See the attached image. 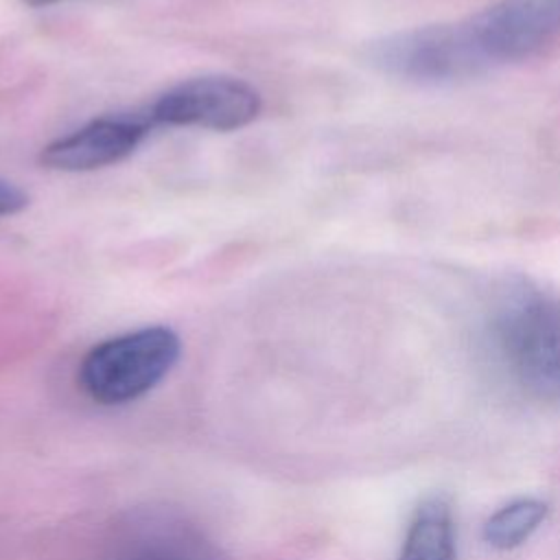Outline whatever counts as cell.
<instances>
[{
  "label": "cell",
  "instance_id": "6da1fadb",
  "mask_svg": "<svg viewBox=\"0 0 560 560\" xmlns=\"http://www.w3.org/2000/svg\"><path fill=\"white\" fill-rule=\"evenodd\" d=\"M490 337L516 387L536 402L560 405V300L516 284L490 313Z\"/></svg>",
  "mask_w": 560,
  "mask_h": 560
},
{
  "label": "cell",
  "instance_id": "7a4b0ae2",
  "mask_svg": "<svg viewBox=\"0 0 560 560\" xmlns=\"http://www.w3.org/2000/svg\"><path fill=\"white\" fill-rule=\"evenodd\" d=\"M179 352L175 330L144 326L96 343L79 365V385L98 405H125L164 381Z\"/></svg>",
  "mask_w": 560,
  "mask_h": 560
},
{
  "label": "cell",
  "instance_id": "3957f363",
  "mask_svg": "<svg viewBox=\"0 0 560 560\" xmlns=\"http://www.w3.org/2000/svg\"><path fill=\"white\" fill-rule=\"evenodd\" d=\"M462 26L479 72L536 57L560 37V0H494Z\"/></svg>",
  "mask_w": 560,
  "mask_h": 560
},
{
  "label": "cell",
  "instance_id": "277c9868",
  "mask_svg": "<svg viewBox=\"0 0 560 560\" xmlns=\"http://www.w3.org/2000/svg\"><path fill=\"white\" fill-rule=\"evenodd\" d=\"M258 90L234 77H197L166 90L147 112L153 125L234 131L258 118Z\"/></svg>",
  "mask_w": 560,
  "mask_h": 560
},
{
  "label": "cell",
  "instance_id": "5b68a950",
  "mask_svg": "<svg viewBox=\"0 0 560 560\" xmlns=\"http://www.w3.org/2000/svg\"><path fill=\"white\" fill-rule=\"evenodd\" d=\"M153 127L151 118L118 114L96 118L81 129L52 140L39 153V162L52 171H94L129 158Z\"/></svg>",
  "mask_w": 560,
  "mask_h": 560
},
{
  "label": "cell",
  "instance_id": "8992f818",
  "mask_svg": "<svg viewBox=\"0 0 560 560\" xmlns=\"http://www.w3.org/2000/svg\"><path fill=\"white\" fill-rule=\"evenodd\" d=\"M457 532L451 503L431 494L418 503L407 525L398 560H455Z\"/></svg>",
  "mask_w": 560,
  "mask_h": 560
},
{
  "label": "cell",
  "instance_id": "52a82bcc",
  "mask_svg": "<svg viewBox=\"0 0 560 560\" xmlns=\"http://www.w3.org/2000/svg\"><path fill=\"white\" fill-rule=\"evenodd\" d=\"M549 503L538 497H518L494 510L481 529L483 540L499 551L516 549L545 523Z\"/></svg>",
  "mask_w": 560,
  "mask_h": 560
},
{
  "label": "cell",
  "instance_id": "ba28073f",
  "mask_svg": "<svg viewBox=\"0 0 560 560\" xmlns=\"http://www.w3.org/2000/svg\"><path fill=\"white\" fill-rule=\"evenodd\" d=\"M26 206H28V195L22 188L9 182H0V217L15 214Z\"/></svg>",
  "mask_w": 560,
  "mask_h": 560
},
{
  "label": "cell",
  "instance_id": "9c48e42d",
  "mask_svg": "<svg viewBox=\"0 0 560 560\" xmlns=\"http://www.w3.org/2000/svg\"><path fill=\"white\" fill-rule=\"evenodd\" d=\"M133 560H188V558H182V556H175V553H168V551L166 553L164 551H144Z\"/></svg>",
  "mask_w": 560,
  "mask_h": 560
},
{
  "label": "cell",
  "instance_id": "30bf717a",
  "mask_svg": "<svg viewBox=\"0 0 560 560\" xmlns=\"http://www.w3.org/2000/svg\"><path fill=\"white\" fill-rule=\"evenodd\" d=\"M28 7H48L55 2H66V0H24Z\"/></svg>",
  "mask_w": 560,
  "mask_h": 560
}]
</instances>
